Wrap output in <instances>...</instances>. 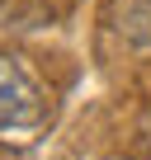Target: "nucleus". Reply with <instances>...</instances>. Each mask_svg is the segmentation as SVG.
<instances>
[{
	"label": "nucleus",
	"mask_w": 151,
	"mask_h": 160,
	"mask_svg": "<svg viewBox=\"0 0 151 160\" xmlns=\"http://www.w3.org/2000/svg\"><path fill=\"white\" fill-rule=\"evenodd\" d=\"M43 122V94L19 61L0 57V132H24Z\"/></svg>",
	"instance_id": "nucleus-1"
}]
</instances>
